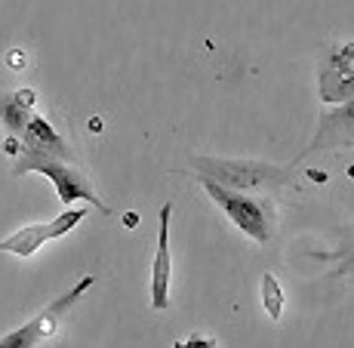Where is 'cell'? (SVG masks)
Returning <instances> with one entry per match:
<instances>
[{
    "label": "cell",
    "instance_id": "6da1fadb",
    "mask_svg": "<svg viewBox=\"0 0 354 348\" xmlns=\"http://www.w3.org/2000/svg\"><path fill=\"white\" fill-rule=\"evenodd\" d=\"M201 185L207 188L209 201H213L243 235H250L259 244L271 241V231H274V210H271L268 203L241 194V191H234V188H225L213 179H201Z\"/></svg>",
    "mask_w": 354,
    "mask_h": 348
},
{
    "label": "cell",
    "instance_id": "7a4b0ae2",
    "mask_svg": "<svg viewBox=\"0 0 354 348\" xmlns=\"http://www.w3.org/2000/svg\"><path fill=\"white\" fill-rule=\"evenodd\" d=\"M201 170V179H213L225 188H274L287 185L290 170L274 167V163L259 161H216V158H194L192 161Z\"/></svg>",
    "mask_w": 354,
    "mask_h": 348
},
{
    "label": "cell",
    "instance_id": "3957f363",
    "mask_svg": "<svg viewBox=\"0 0 354 348\" xmlns=\"http://www.w3.org/2000/svg\"><path fill=\"white\" fill-rule=\"evenodd\" d=\"M46 163H74V158L68 142L56 133V127L44 114H34V120L19 136V161L12 173H40V167H46Z\"/></svg>",
    "mask_w": 354,
    "mask_h": 348
},
{
    "label": "cell",
    "instance_id": "277c9868",
    "mask_svg": "<svg viewBox=\"0 0 354 348\" xmlns=\"http://www.w3.org/2000/svg\"><path fill=\"white\" fill-rule=\"evenodd\" d=\"M93 284H96V275H84L77 284L71 286V290L65 293V296H59L56 302H50L44 311H40V315H34L28 324H22L19 330L0 336V348H37L40 339H46V336H53V333H56L59 320H62L68 311L74 309V302H77V299L84 296Z\"/></svg>",
    "mask_w": 354,
    "mask_h": 348
},
{
    "label": "cell",
    "instance_id": "5b68a950",
    "mask_svg": "<svg viewBox=\"0 0 354 348\" xmlns=\"http://www.w3.org/2000/svg\"><path fill=\"white\" fill-rule=\"evenodd\" d=\"M317 93H321V102H330V105H345L354 99V40L330 46L321 56Z\"/></svg>",
    "mask_w": 354,
    "mask_h": 348
},
{
    "label": "cell",
    "instance_id": "8992f818",
    "mask_svg": "<svg viewBox=\"0 0 354 348\" xmlns=\"http://www.w3.org/2000/svg\"><path fill=\"white\" fill-rule=\"evenodd\" d=\"M86 219V210L84 207H68L62 216H56L53 222H40V225H25V228L12 231L10 237L0 241V253H12V256H31L37 253L44 244L56 241V237L68 235L71 228H77V222Z\"/></svg>",
    "mask_w": 354,
    "mask_h": 348
},
{
    "label": "cell",
    "instance_id": "52a82bcc",
    "mask_svg": "<svg viewBox=\"0 0 354 348\" xmlns=\"http://www.w3.org/2000/svg\"><path fill=\"white\" fill-rule=\"evenodd\" d=\"M40 173L56 185V194L65 207H71L74 201H86V203H93L99 213H111V210L105 207V201H99V194L93 191L90 182H86V176L80 173V170H74V163H46V167H40Z\"/></svg>",
    "mask_w": 354,
    "mask_h": 348
},
{
    "label": "cell",
    "instance_id": "ba28073f",
    "mask_svg": "<svg viewBox=\"0 0 354 348\" xmlns=\"http://www.w3.org/2000/svg\"><path fill=\"white\" fill-rule=\"evenodd\" d=\"M169 219H173V203L160 207V228H158V253L151 265V305L163 311L169 305V275H173V256H169Z\"/></svg>",
    "mask_w": 354,
    "mask_h": 348
},
{
    "label": "cell",
    "instance_id": "9c48e42d",
    "mask_svg": "<svg viewBox=\"0 0 354 348\" xmlns=\"http://www.w3.org/2000/svg\"><path fill=\"white\" fill-rule=\"evenodd\" d=\"M342 145H354V99L321 114L317 136L311 139L308 152H324V148H342Z\"/></svg>",
    "mask_w": 354,
    "mask_h": 348
},
{
    "label": "cell",
    "instance_id": "30bf717a",
    "mask_svg": "<svg viewBox=\"0 0 354 348\" xmlns=\"http://www.w3.org/2000/svg\"><path fill=\"white\" fill-rule=\"evenodd\" d=\"M34 102H37V93L34 90H12L6 95H0V124L10 129V136H22L25 127L34 120Z\"/></svg>",
    "mask_w": 354,
    "mask_h": 348
},
{
    "label": "cell",
    "instance_id": "8fae6325",
    "mask_svg": "<svg viewBox=\"0 0 354 348\" xmlns=\"http://www.w3.org/2000/svg\"><path fill=\"white\" fill-rule=\"evenodd\" d=\"M262 305H265V311H268L271 320H281V315H283V290H281V284H277L274 275L262 277Z\"/></svg>",
    "mask_w": 354,
    "mask_h": 348
},
{
    "label": "cell",
    "instance_id": "7c38bea8",
    "mask_svg": "<svg viewBox=\"0 0 354 348\" xmlns=\"http://www.w3.org/2000/svg\"><path fill=\"white\" fill-rule=\"evenodd\" d=\"M173 348H216V339H207V336H192V339H182V342H176Z\"/></svg>",
    "mask_w": 354,
    "mask_h": 348
},
{
    "label": "cell",
    "instance_id": "4fadbf2b",
    "mask_svg": "<svg viewBox=\"0 0 354 348\" xmlns=\"http://www.w3.org/2000/svg\"><path fill=\"white\" fill-rule=\"evenodd\" d=\"M10 65H12V68H22V65H25L22 50H10Z\"/></svg>",
    "mask_w": 354,
    "mask_h": 348
}]
</instances>
